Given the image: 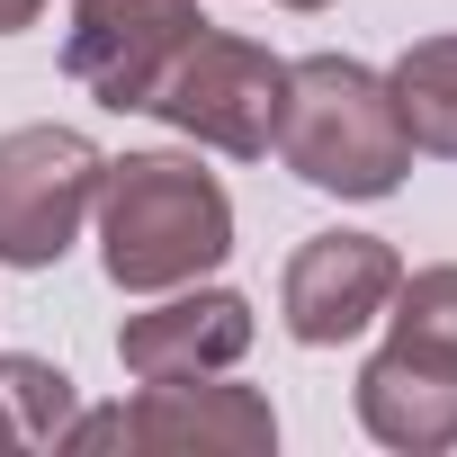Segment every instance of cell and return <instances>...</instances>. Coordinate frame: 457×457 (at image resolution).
Wrapping results in <instances>:
<instances>
[{
	"label": "cell",
	"mask_w": 457,
	"mask_h": 457,
	"mask_svg": "<svg viewBox=\"0 0 457 457\" xmlns=\"http://www.w3.org/2000/svg\"><path fill=\"white\" fill-rule=\"evenodd\" d=\"M99 261L126 296H162L206 278L234 252V197L215 170L179 162V153H126L99 170Z\"/></svg>",
	"instance_id": "obj_1"
},
{
	"label": "cell",
	"mask_w": 457,
	"mask_h": 457,
	"mask_svg": "<svg viewBox=\"0 0 457 457\" xmlns=\"http://www.w3.org/2000/svg\"><path fill=\"white\" fill-rule=\"evenodd\" d=\"M270 144L305 188H332V197H395L412 170V135L395 117V90L350 54L287 63V99H278Z\"/></svg>",
	"instance_id": "obj_2"
},
{
	"label": "cell",
	"mask_w": 457,
	"mask_h": 457,
	"mask_svg": "<svg viewBox=\"0 0 457 457\" xmlns=\"http://www.w3.org/2000/svg\"><path fill=\"white\" fill-rule=\"evenodd\" d=\"M278 99H287V63L252 37H188L179 63L162 72L153 90V117L179 126L188 144H215L234 162H261L270 135H278Z\"/></svg>",
	"instance_id": "obj_3"
},
{
	"label": "cell",
	"mask_w": 457,
	"mask_h": 457,
	"mask_svg": "<svg viewBox=\"0 0 457 457\" xmlns=\"http://www.w3.org/2000/svg\"><path fill=\"white\" fill-rule=\"evenodd\" d=\"M63 448H162V457H261L278 448V412L270 395L252 386H206V377H179V386H144L135 403L117 412H72Z\"/></svg>",
	"instance_id": "obj_4"
},
{
	"label": "cell",
	"mask_w": 457,
	"mask_h": 457,
	"mask_svg": "<svg viewBox=\"0 0 457 457\" xmlns=\"http://www.w3.org/2000/svg\"><path fill=\"white\" fill-rule=\"evenodd\" d=\"M99 144L72 126H19L0 135V261L10 270H54L72 234L99 206Z\"/></svg>",
	"instance_id": "obj_5"
},
{
	"label": "cell",
	"mask_w": 457,
	"mask_h": 457,
	"mask_svg": "<svg viewBox=\"0 0 457 457\" xmlns=\"http://www.w3.org/2000/svg\"><path fill=\"white\" fill-rule=\"evenodd\" d=\"M197 0H72V37H63V72L99 99V108H153L162 72L179 63V46L197 37Z\"/></svg>",
	"instance_id": "obj_6"
},
{
	"label": "cell",
	"mask_w": 457,
	"mask_h": 457,
	"mask_svg": "<svg viewBox=\"0 0 457 457\" xmlns=\"http://www.w3.org/2000/svg\"><path fill=\"white\" fill-rule=\"evenodd\" d=\"M395 278H403L395 243H377V234H314L287 261V278H278V314H287V332L305 350H341V341H359L386 314Z\"/></svg>",
	"instance_id": "obj_7"
},
{
	"label": "cell",
	"mask_w": 457,
	"mask_h": 457,
	"mask_svg": "<svg viewBox=\"0 0 457 457\" xmlns=\"http://www.w3.org/2000/svg\"><path fill=\"white\" fill-rule=\"evenodd\" d=\"M252 350V305L234 287H197V296H170L153 314H126L117 332V359L135 386H179V377H224Z\"/></svg>",
	"instance_id": "obj_8"
},
{
	"label": "cell",
	"mask_w": 457,
	"mask_h": 457,
	"mask_svg": "<svg viewBox=\"0 0 457 457\" xmlns=\"http://www.w3.org/2000/svg\"><path fill=\"white\" fill-rule=\"evenodd\" d=\"M359 421H368L386 448H412V457L457 448V377L377 350V359L359 368Z\"/></svg>",
	"instance_id": "obj_9"
},
{
	"label": "cell",
	"mask_w": 457,
	"mask_h": 457,
	"mask_svg": "<svg viewBox=\"0 0 457 457\" xmlns=\"http://www.w3.org/2000/svg\"><path fill=\"white\" fill-rule=\"evenodd\" d=\"M386 323H395V332H386V350H395V359L457 377V261L395 278V296H386Z\"/></svg>",
	"instance_id": "obj_10"
},
{
	"label": "cell",
	"mask_w": 457,
	"mask_h": 457,
	"mask_svg": "<svg viewBox=\"0 0 457 457\" xmlns=\"http://www.w3.org/2000/svg\"><path fill=\"white\" fill-rule=\"evenodd\" d=\"M386 90H395V117H403L412 153H448L457 162V37H421L386 72Z\"/></svg>",
	"instance_id": "obj_11"
},
{
	"label": "cell",
	"mask_w": 457,
	"mask_h": 457,
	"mask_svg": "<svg viewBox=\"0 0 457 457\" xmlns=\"http://www.w3.org/2000/svg\"><path fill=\"white\" fill-rule=\"evenodd\" d=\"M81 395L54 359H28V350H0V448H63Z\"/></svg>",
	"instance_id": "obj_12"
},
{
	"label": "cell",
	"mask_w": 457,
	"mask_h": 457,
	"mask_svg": "<svg viewBox=\"0 0 457 457\" xmlns=\"http://www.w3.org/2000/svg\"><path fill=\"white\" fill-rule=\"evenodd\" d=\"M37 10H46V0H0V37H19V28H28Z\"/></svg>",
	"instance_id": "obj_13"
},
{
	"label": "cell",
	"mask_w": 457,
	"mask_h": 457,
	"mask_svg": "<svg viewBox=\"0 0 457 457\" xmlns=\"http://www.w3.org/2000/svg\"><path fill=\"white\" fill-rule=\"evenodd\" d=\"M287 10H323V0H287Z\"/></svg>",
	"instance_id": "obj_14"
}]
</instances>
